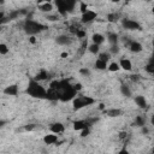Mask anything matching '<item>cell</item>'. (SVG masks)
Listing matches in <instances>:
<instances>
[{
  "instance_id": "cell-46",
  "label": "cell",
  "mask_w": 154,
  "mask_h": 154,
  "mask_svg": "<svg viewBox=\"0 0 154 154\" xmlns=\"http://www.w3.org/2000/svg\"><path fill=\"white\" fill-rule=\"evenodd\" d=\"M0 31H1V26H0Z\"/></svg>"
},
{
  "instance_id": "cell-26",
  "label": "cell",
  "mask_w": 154,
  "mask_h": 154,
  "mask_svg": "<svg viewBox=\"0 0 154 154\" xmlns=\"http://www.w3.org/2000/svg\"><path fill=\"white\" fill-rule=\"evenodd\" d=\"M88 51L91 53V54H99L100 53V46L95 45V43H91L89 47H88Z\"/></svg>"
},
{
  "instance_id": "cell-17",
  "label": "cell",
  "mask_w": 154,
  "mask_h": 154,
  "mask_svg": "<svg viewBox=\"0 0 154 154\" xmlns=\"http://www.w3.org/2000/svg\"><path fill=\"white\" fill-rule=\"evenodd\" d=\"M91 41H93V43L100 46V45H102V43L105 42V36H103L102 34H99V32L93 34V36H91Z\"/></svg>"
},
{
  "instance_id": "cell-25",
  "label": "cell",
  "mask_w": 154,
  "mask_h": 154,
  "mask_svg": "<svg viewBox=\"0 0 154 154\" xmlns=\"http://www.w3.org/2000/svg\"><path fill=\"white\" fill-rule=\"evenodd\" d=\"M134 124H135L136 126H144V124H146V119H144V117H142V116H137V117L135 118Z\"/></svg>"
},
{
  "instance_id": "cell-19",
  "label": "cell",
  "mask_w": 154,
  "mask_h": 154,
  "mask_svg": "<svg viewBox=\"0 0 154 154\" xmlns=\"http://www.w3.org/2000/svg\"><path fill=\"white\" fill-rule=\"evenodd\" d=\"M118 34H116V32H108L107 34V41L111 43V46L112 45H118Z\"/></svg>"
},
{
  "instance_id": "cell-39",
  "label": "cell",
  "mask_w": 154,
  "mask_h": 154,
  "mask_svg": "<svg viewBox=\"0 0 154 154\" xmlns=\"http://www.w3.org/2000/svg\"><path fill=\"white\" fill-rule=\"evenodd\" d=\"M131 81H134V82H137L138 79H140V76L138 75H131Z\"/></svg>"
},
{
  "instance_id": "cell-11",
  "label": "cell",
  "mask_w": 154,
  "mask_h": 154,
  "mask_svg": "<svg viewBox=\"0 0 154 154\" xmlns=\"http://www.w3.org/2000/svg\"><path fill=\"white\" fill-rule=\"evenodd\" d=\"M43 142L46 143V144H48V146H52V144H55L57 142H58V135H55V134H47V135H45L43 136Z\"/></svg>"
},
{
  "instance_id": "cell-38",
  "label": "cell",
  "mask_w": 154,
  "mask_h": 154,
  "mask_svg": "<svg viewBox=\"0 0 154 154\" xmlns=\"http://www.w3.org/2000/svg\"><path fill=\"white\" fill-rule=\"evenodd\" d=\"M73 89H75L76 91H79V90L82 89V84H81V83H76V84L73 85Z\"/></svg>"
},
{
  "instance_id": "cell-18",
  "label": "cell",
  "mask_w": 154,
  "mask_h": 154,
  "mask_svg": "<svg viewBox=\"0 0 154 154\" xmlns=\"http://www.w3.org/2000/svg\"><path fill=\"white\" fill-rule=\"evenodd\" d=\"M38 10L41 11V12H51L52 10H53V5H52V2H43V4H40L38 5Z\"/></svg>"
},
{
  "instance_id": "cell-2",
  "label": "cell",
  "mask_w": 154,
  "mask_h": 154,
  "mask_svg": "<svg viewBox=\"0 0 154 154\" xmlns=\"http://www.w3.org/2000/svg\"><path fill=\"white\" fill-rule=\"evenodd\" d=\"M26 94L35 99H46L47 96V89L40 84V82H36L35 79H30L26 87Z\"/></svg>"
},
{
  "instance_id": "cell-22",
  "label": "cell",
  "mask_w": 154,
  "mask_h": 154,
  "mask_svg": "<svg viewBox=\"0 0 154 154\" xmlns=\"http://www.w3.org/2000/svg\"><path fill=\"white\" fill-rule=\"evenodd\" d=\"M94 66H95L96 70H106L107 69V63H105V61H102L100 59H96Z\"/></svg>"
},
{
  "instance_id": "cell-42",
  "label": "cell",
  "mask_w": 154,
  "mask_h": 154,
  "mask_svg": "<svg viewBox=\"0 0 154 154\" xmlns=\"http://www.w3.org/2000/svg\"><path fill=\"white\" fill-rule=\"evenodd\" d=\"M118 154H130V153H129V152H128L126 149H123V150H120V152H119Z\"/></svg>"
},
{
  "instance_id": "cell-40",
  "label": "cell",
  "mask_w": 154,
  "mask_h": 154,
  "mask_svg": "<svg viewBox=\"0 0 154 154\" xmlns=\"http://www.w3.org/2000/svg\"><path fill=\"white\" fill-rule=\"evenodd\" d=\"M29 41H30L31 43H35V42H36V40H35V36H30V37H29Z\"/></svg>"
},
{
  "instance_id": "cell-21",
  "label": "cell",
  "mask_w": 154,
  "mask_h": 154,
  "mask_svg": "<svg viewBox=\"0 0 154 154\" xmlns=\"http://www.w3.org/2000/svg\"><path fill=\"white\" fill-rule=\"evenodd\" d=\"M119 18H120L119 13H116V12H111L107 14V20L111 23H117L119 20Z\"/></svg>"
},
{
  "instance_id": "cell-4",
  "label": "cell",
  "mask_w": 154,
  "mask_h": 154,
  "mask_svg": "<svg viewBox=\"0 0 154 154\" xmlns=\"http://www.w3.org/2000/svg\"><path fill=\"white\" fill-rule=\"evenodd\" d=\"M95 103V99L90 97V96H87V95H79V96H76L73 100H72V106H73V109L75 111H78V109H82L87 106H91Z\"/></svg>"
},
{
  "instance_id": "cell-23",
  "label": "cell",
  "mask_w": 154,
  "mask_h": 154,
  "mask_svg": "<svg viewBox=\"0 0 154 154\" xmlns=\"http://www.w3.org/2000/svg\"><path fill=\"white\" fill-rule=\"evenodd\" d=\"M120 91L125 97H130L131 96V90H130L129 85H126V84H122L120 85Z\"/></svg>"
},
{
  "instance_id": "cell-41",
  "label": "cell",
  "mask_w": 154,
  "mask_h": 154,
  "mask_svg": "<svg viewBox=\"0 0 154 154\" xmlns=\"http://www.w3.org/2000/svg\"><path fill=\"white\" fill-rule=\"evenodd\" d=\"M119 137H120V138L126 137V132H124V131H123V132H120V134H119Z\"/></svg>"
},
{
  "instance_id": "cell-27",
  "label": "cell",
  "mask_w": 154,
  "mask_h": 154,
  "mask_svg": "<svg viewBox=\"0 0 154 154\" xmlns=\"http://www.w3.org/2000/svg\"><path fill=\"white\" fill-rule=\"evenodd\" d=\"M107 69H108V71H111V72H117V71L120 70L119 64L116 63V61H113V63H111L109 65H107Z\"/></svg>"
},
{
  "instance_id": "cell-20",
  "label": "cell",
  "mask_w": 154,
  "mask_h": 154,
  "mask_svg": "<svg viewBox=\"0 0 154 154\" xmlns=\"http://www.w3.org/2000/svg\"><path fill=\"white\" fill-rule=\"evenodd\" d=\"M47 77H48V73H47V71H46V70H40V71L36 73L35 78H32V79H35L36 82H40V81H45Z\"/></svg>"
},
{
  "instance_id": "cell-10",
  "label": "cell",
  "mask_w": 154,
  "mask_h": 154,
  "mask_svg": "<svg viewBox=\"0 0 154 154\" xmlns=\"http://www.w3.org/2000/svg\"><path fill=\"white\" fill-rule=\"evenodd\" d=\"M4 94H5V95H10V96H16V95H18V85H17V84H10V85L5 87Z\"/></svg>"
},
{
  "instance_id": "cell-12",
  "label": "cell",
  "mask_w": 154,
  "mask_h": 154,
  "mask_svg": "<svg viewBox=\"0 0 154 154\" xmlns=\"http://www.w3.org/2000/svg\"><path fill=\"white\" fill-rule=\"evenodd\" d=\"M55 41L60 46H67V45H71V42H72V40L67 35H59V36H57Z\"/></svg>"
},
{
  "instance_id": "cell-13",
  "label": "cell",
  "mask_w": 154,
  "mask_h": 154,
  "mask_svg": "<svg viewBox=\"0 0 154 154\" xmlns=\"http://www.w3.org/2000/svg\"><path fill=\"white\" fill-rule=\"evenodd\" d=\"M118 64H119V67L123 69V70H125V71H131V70H132V64H131V61H130L129 59H126V58H122Z\"/></svg>"
},
{
  "instance_id": "cell-9",
  "label": "cell",
  "mask_w": 154,
  "mask_h": 154,
  "mask_svg": "<svg viewBox=\"0 0 154 154\" xmlns=\"http://www.w3.org/2000/svg\"><path fill=\"white\" fill-rule=\"evenodd\" d=\"M51 132L52 134H55V135H59V134H63L65 131V125L60 122H55L51 125Z\"/></svg>"
},
{
  "instance_id": "cell-8",
  "label": "cell",
  "mask_w": 154,
  "mask_h": 154,
  "mask_svg": "<svg viewBox=\"0 0 154 154\" xmlns=\"http://www.w3.org/2000/svg\"><path fill=\"white\" fill-rule=\"evenodd\" d=\"M55 6L58 7V13L63 17L67 16V8H66V0H57L55 1Z\"/></svg>"
},
{
  "instance_id": "cell-30",
  "label": "cell",
  "mask_w": 154,
  "mask_h": 154,
  "mask_svg": "<svg viewBox=\"0 0 154 154\" xmlns=\"http://www.w3.org/2000/svg\"><path fill=\"white\" fill-rule=\"evenodd\" d=\"M8 51H10V48L7 47L6 43H0V54L1 55H6L8 53Z\"/></svg>"
},
{
  "instance_id": "cell-28",
  "label": "cell",
  "mask_w": 154,
  "mask_h": 154,
  "mask_svg": "<svg viewBox=\"0 0 154 154\" xmlns=\"http://www.w3.org/2000/svg\"><path fill=\"white\" fill-rule=\"evenodd\" d=\"M77 2L76 1H70V0H66V8H67V12H72L76 7Z\"/></svg>"
},
{
  "instance_id": "cell-32",
  "label": "cell",
  "mask_w": 154,
  "mask_h": 154,
  "mask_svg": "<svg viewBox=\"0 0 154 154\" xmlns=\"http://www.w3.org/2000/svg\"><path fill=\"white\" fill-rule=\"evenodd\" d=\"M79 73L83 75V76H89V75H90V70H89L88 67H82V69L79 70Z\"/></svg>"
},
{
  "instance_id": "cell-7",
  "label": "cell",
  "mask_w": 154,
  "mask_h": 154,
  "mask_svg": "<svg viewBox=\"0 0 154 154\" xmlns=\"http://www.w3.org/2000/svg\"><path fill=\"white\" fill-rule=\"evenodd\" d=\"M91 124L89 123L88 119H81V120H76L73 122V130L75 131H81L85 128H89Z\"/></svg>"
},
{
  "instance_id": "cell-33",
  "label": "cell",
  "mask_w": 154,
  "mask_h": 154,
  "mask_svg": "<svg viewBox=\"0 0 154 154\" xmlns=\"http://www.w3.org/2000/svg\"><path fill=\"white\" fill-rule=\"evenodd\" d=\"M85 35H87V32H85L84 30H82V29H79V30L77 31V34H76V36H77L78 38H84Z\"/></svg>"
},
{
  "instance_id": "cell-6",
  "label": "cell",
  "mask_w": 154,
  "mask_h": 154,
  "mask_svg": "<svg viewBox=\"0 0 154 154\" xmlns=\"http://www.w3.org/2000/svg\"><path fill=\"white\" fill-rule=\"evenodd\" d=\"M122 24L123 26L126 29V30H140L141 29V25L137 20H134V19H129V18H124L122 20Z\"/></svg>"
},
{
  "instance_id": "cell-29",
  "label": "cell",
  "mask_w": 154,
  "mask_h": 154,
  "mask_svg": "<svg viewBox=\"0 0 154 154\" xmlns=\"http://www.w3.org/2000/svg\"><path fill=\"white\" fill-rule=\"evenodd\" d=\"M144 70H146L148 73H150V75L154 72V63H153V59H152V60H150V61H149V63L146 65Z\"/></svg>"
},
{
  "instance_id": "cell-24",
  "label": "cell",
  "mask_w": 154,
  "mask_h": 154,
  "mask_svg": "<svg viewBox=\"0 0 154 154\" xmlns=\"http://www.w3.org/2000/svg\"><path fill=\"white\" fill-rule=\"evenodd\" d=\"M97 59H100V60H102V61H105V63H108V60L111 59V53H106V52H101V53H99V58Z\"/></svg>"
},
{
  "instance_id": "cell-45",
  "label": "cell",
  "mask_w": 154,
  "mask_h": 154,
  "mask_svg": "<svg viewBox=\"0 0 154 154\" xmlns=\"http://www.w3.org/2000/svg\"><path fill=\"white\" fill-rule=\"evenodd\" d=\"M66 55H67V53H63V54H61V57H63V58H65Z\"/></svg>"
},
{
  "instance_id": "cell-31",
  "label": "cell",
  "mask_w": 154,
  "mask_h": 154,
  "mask_svg": "<svg viewBox=\"0 0 154 154\" xmlns=\"http://www.w3.org/2000/svg\"><path fill=\"white\" fill-rule=\"evenodd\" d=\"M78 4H79V10H81V12H82V13H84V12H87V11H88V6H87V4H85V2L81 1V2H78Z\"/></svg>"
},
{
  "instance_id": "cell-1",
  "label": "cell",
  "mask_w": 154,
  "mask_h": 154,
  "mask_svg": "<svg viewBox=\"0 0 154 154\" xmlns=\"http://www.w3.org/2000/svg\"><path fill=\"white\" fill-rule=\"evenodd\" d=\"M58 93H59V100L63 101V102L71 101L77 96V91L73 89V85L67 79L59 81Z\"/></svg>"
},
{
  "instance_id": "cell-34",
  "label": "cell",
  "mask_w": 154,
  "mask_h": 154,
  "mask_svg": "<svg viewBox=\"0 0 154 154\" xmlns=\"http://www.w3.org/2000/svg\"><path fill=\"white\" fill-rule=\"evenodd\" d=\"M109 52L113 53V54H114V53H118V52H119V46H118V45H112L111 48H109Z\"/></svg>"
},
{
  "instance_id": "cell-15",
  "label": "cell",
  "mask_w": 154,
  "mask_h": 154,
  "mask_svg": "<svg viewBox=\"0 0 154 154\" xmlns=\"http://www.w3.org/2000/svg\"><path fill=\"white\" fill-rule=\"evenodd\" d=\"M129 49H130L132 53H140V52H142L143 47H142V45H141L140 42H137V41H131V42L129 43Z\"/></svg>"
},
{
  "instance_id": "cell-16",
  "label": "cell",
  "mask_w": 154,
  "mask_h": 154,
  "mask_svg": "<svg viewBox=\"0 0 154 154\" xmlns=\"http://www.w3.org/2000/svg\"><path fill=\"white\" fill-rule=\"evenodd\" d=\"M134 100H135V103L140 108H146L147 107V100H146V97L143 95H137V96H135Z\"/></svg>"
},
{
  "instance_id": "cell-14",
  "label": "cell",
  "mask_w": 154,
  "mask_h": 154,
  "mask_svg": "<svg viewBox=\"0 0 154 154\" xmlns=\"http://www.w3.org/2000/svg\"><path fill=\"white\" fill-rule=\"evenodd\" d=\"M103 113L107 116V117H111V118H117L119 116H122L123 111L120 108H109V109H105Z\"/></svg>"
},
{
  "instance_id": "cell-35",
  "label": "cell",
  "mask_w": 154,
  "mask_h": 154,
  "mask_svg": "<svg viewBox=\"0 0 154 154\" xmlns=\"http://www.w3.org/2000/svg\"><path fill=\"white\" fill-rule=\"evenodd\" d=\"M89 132H90V129L89 128H85V129L81 130V137H87L89 135Z\"/></svg>"
},
{
  "instance_id": "cell-44",
  "label": "cell",
  "mask_w": 154,
  "mask_h": 154,
  "mask_svg": "<svg viewBox=\"0 0 154 154\" xmlns=\"http://www.w3.org/2000/svg\"><path fill=\"white\" fill-rule=\"evenodd\" d=\"M99 108H100V109H103V108H105V105H103V103H100Z\"/></svg>"
},
{
  "instance_id": "cell-3",
  "label": "cell",
  "mask_w": 154,
  "mask_h": 154,
  "mask_svg": "<svg viewBox=\"0 0 154 154\" xmlns=\"http://www.w3.org/2000/svg\"><path fill=\"white\" fill-rule=\"evenodd\" d=\"M23 29H24V31H25L26 34H29L30 36H34L35 34L41 32L42 30H45L46 26H45L43 24H41V23L34 20V19L28 18V19H25V22H24V24H23Z\"/></svg>"
},
{
  "instance_id": "cell-43",
  "label": "cell",
  "mask_w": 154,
  "mask_h": 154,
  "mask_svg": "<svg viewBox=\"0 0 154 154\" xmlns=\"http://www.w3.org/2000/svg\"><path fill=\"white\" fill-rule=\"evenodd\" d=\"M5 124H6V120H2V119H1V120H0V128H2Z\"/></svg>"
},
{
  "instance_id": "cell-36",
  "label": "cell",
  "mask_w": 154,
  "mask_h": 154,
  "mask_svg": "<svg viewBox=\"0 0 154 154\" xmlns=\"http://www.w3.org/2000/svg\"><path fill=\"white\" fill-rule=\"evenodd\" d=\"M35 128H36L35 124H28V125L24 126V130H25V131H32Z\"/></svg>"
},
{
  "instance_id": "cell-37",
  "label": "cell",
  "mask_w": 154,
  "mask_h": 154,
  "mask_svg": "<svg viewBox=\"0 0 154 154\" xmlns=\"http://www.w3.org/2000/svg\"><path fill=\"white\" fill-rule=\"evenodd\" d=\"M47 19L51 20V22H55V20H58V16H51V14H48L47 16Z\"/></svg>"
},
{
  "instance_id": "cell-5",
  "label": "cell",
  "mask_w": 154,
  "mask_h": 154,
  "mask_svg": "<svg viewBox=\"0 0 154 154\" xmlns=\"http://www.w3.org/2000/svg\"><path fill=\"white\" fill-rule=\"evenodd\" d=\"M96 18H97V13H96L95 11H93V10H88L87 12L82 13V16H81V22H82L83 24H88V23H91L93 20H95Z\"/></svg>"
}]
</instances>
